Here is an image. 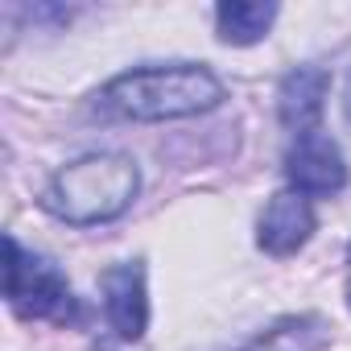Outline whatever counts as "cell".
Wrapping results in <instances>:
<instances>
[{
	"instance_id": "52a82bcc",
	"label": "cell",
	"mask_w": 351,
	"mask_h": 351,
	"mask_svg": "<svg viewBox=\"0 0 351 351\" xmlns=\"http://www.w3.org/2000/svg\"><path fill=\"white\" fill-rule=\"evenodd\" d=\"M326 87H330V79H326V71H318V66H298L293 75H285V83H281V120H285L298 136L318 128Z\"/></svg>"
},
{
	"instance_id": "8992f818",
	"label": "cell",
	"mask_w": 351,
	"mask_h": 351,
	"mask_svg": "<svg viewBox=\"0 0 351 351\" xmlns=\"http://www.w3.org/2000/svg\"><path fill=\"white\" fill-rule=\"evenodd\" d=\"M104 306L112 318V330L120 339H141L149 322V298H145V269L141 265H116L104 273Z\"/></svg>"
},
{
	"instance_id": "6da1fadb",
	"label": "cell",
	"mask_w": 351,
	"mask_h": 351,
	"mask_svg": "<svg viewBox=\"0 0 351 351\" xmlns=\"http://www.w3.org/2000/svg\"><path fill=\"white\" fill-rule=\"evenodd\" d=\"M223 99L219 79L207 66H145L112 79L99 91V108L124 120H178L211 112Z\"/></svg>"
},
{
	"instance_id": "277c9868",
	"label": "cell",
	"mask_w": 351,
	"mask_h": 351,
	"mask_svg": "<svg viewBox=\"0 0 351 351\" xmlns=\"http://www.w3.org/2000/svg\"><path fill=\"white\" fill-rule=\"evenodd\" d=\"M285 178L306 199L310 195H335L347 182V161H343L339 145L314 128V132H302L293 141V149L285 153Z\"/></svg>"
},
{
	"instance_id": "ba28073f",
	"label": "cell",
	"mask_w": 351,
	"mask_h": 351,
	"mask_svg": "<svg viewBox=\"0 0 351 351\" xmlns=\"http://www.w3.org/2000/svg\"><path fill=\"white\" fill-rule=\"evenodd\" d=\"M326 343H330V322L322 314H289L240 351H322Z\"/></svg>"
},
{
	"instance_id": "3957f363",
	"label": "cell",
	"mask_w": 351,
	"mask_h": 351,
	"mask_svg": "<svg viewBox=\"0 0 351 351\" xmlns=\"http://www.w3.org/2000/svg\"><path fill=\"white\" fill-rule=\"evenodd\" d=\"M5 298L21 318H46V322L75 318V293L66 277L46 256L25 252L13 236H5Z\"/></svg>"
},
{
	"instance_id": "5b68a950",
	"label": "cell",
	"mask_w": 351,
	"mask_h": 351,
	"mask_svg": "<svg viewBox=\"0 0 351 351\" xmlns=\"http://www.w3.org/2000/svg\"><path fill=\"white\" fill-rule=\"evenodd\" d=\"M310 232H314L310 199L298 195V191H281V195L269 199V207H265V215L256 223V244L265 252H273V256H289L310 240Z\"/></svg>"
},
{
	"instance_id": "30bf717a",
	"label": "cell",
	"mask_w": 351,
	"mask_h": 351,
	"mask_svg": "<svg viewBox=\"0 0 351 351\" xmlns=\"http://www.w3.org/2000/svg\"><path fill=\"white\" fill-rule=\"evenodd\" d=\"M347 302H351V285H347Z\"/></svg>"
},
{
	"instance_id": "9c48e42d",
	"label": "cell",
	"mask_w": 351,
	"mask_h": 351,
	"mask_svg": "<svg viewBox=\"0 0 351 351\" xmlns=\"http://www.w3.org/2000/svg\"><path fill=\"white\" fill-rule=\"evenodd\" d=\"M277 17V5H261V0H236V5H219L215 21H219V38L232 46H252L269 34Z\"/></svg>"
},
{
	"instance_id": "7a4b0ae2",
	"label": "cell",
	"mask_w": 351,
	"mask_h": 351,
	"mask_svg": "<svg viewBox=\"0 0 351 351\" xmlns=\"http://www.w3.org/2000/svg\"><path fill=\"white\" fill-rule=\"evenodd\" d=\"M136 186L141 173L124 153H91L54 173L42 203L66 223H104L128 211Z\"/></svg>"
}]
</instances>
